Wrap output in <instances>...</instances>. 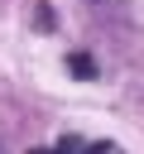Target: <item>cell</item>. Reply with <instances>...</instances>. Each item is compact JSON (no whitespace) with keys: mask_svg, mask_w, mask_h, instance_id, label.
I'll return each mask as SVG.
<instances>
[{"mask_svg":"<svg viewBox=\"0 0 144 154\" xmlns=\"http://www.w3.org/2000/svg\"><path fill=\"white\" fill-rule=\"evenodd\" d=\"M29 154H58V149H43V144H38V149H29Z\"/></svg>","mask_w":144,"mask_h":154,"instance_id":"obj_4","label":"cell"},{"mask_svg":"<svg viewBox=\"0 0 144 154\" xmlns=\"http://www.w3.org/2000/svg\"><path fill=\"white\" fill-rule=\"evenodd\" d=\"M34 24H38V29H53V24H58V14H53L48 5H38V14H34Z\"/></svg>","mask_w":144,"mask_h":154,"instance_id":"obj_3","label":"cell"},{"mask_svg":"<svg viewBox=\"0 0 144 154\" xmlns=\"http://www.w3.org/2000/svg\"><path fill=\"white\" fill-rule=\"evenodd\" d=\"M82 154H125L115 140H91V144H82Z\"/></svg>","mask_w":144,"mask_h":154,"instance_id":"obj_2","label":"cell"},{"mask_svg":"<svg viewBox=\"0 0 144 154\" xmlns=\"http://www.w3.org/2000/svg\"><path fill=\"white\" fill-rule=\"evenodd\" d=\"M67 72L82 77V82H91V77H96V58H91V53H72V58H67Z\"/></svg>","mask_w":144,"mask_h":154,"instance_id":"obj_1","label":"cell"}]
</instances>
